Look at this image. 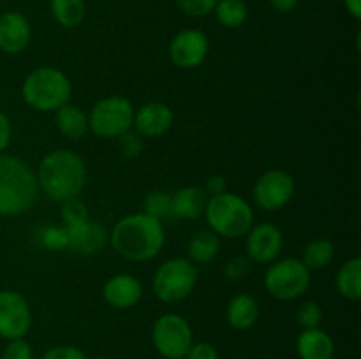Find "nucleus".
Segmentation results:
<instances>
[{
    "instance_id": "obj_4",
    "label": "nucleus",
    "mask_w": 361,
    "mask_h": 359,
    "mask_svg": "<svg viewBox=\"0 0 361 359\" xmlns=\"http://www.w3.org/2000/svg\"><path fill=\"white\" fill-rule=\"evenodd\" d=\"M21 95L28 108L39 113H55L71 101L73 84L56 67H37L25 77Z\"/></svg>"
},
{
    "instance_id": "obj_32",
    "label": "nucleus",
    "mask_w": 361,
    "mask_h": 359,
    "mask_svg": "<svg viewBox=\"0 0 361 359\" xmlns=\"http://www.w3.org/2000/svg\"><path fill=\"white\" fill-rule=\"evenodd\" d=\"M118 139V148H120V153L123 155V157H137V155L143 151V137L140 136V134L136 132V130H127L126 134H122L120 137H116Z\"/></svg>"
},
{
    "instance_id": "obj_11",
    "label": "nucleus",
    "mask_w": 361,
    "mask_h": 359,
    "mask_svg": "<svg viewBox=\"0 0 361 359\" xmlns=\"http://www.w3.org/2000/svg\"><path fill=\"white\" fill-rule=\"evenodd\" d=\"M32 324V310L27 299L16 291H0V338H25Z\"/></svg>"
},
{
    "instance_id": "obj_30",
    "label": "nucleus",
    "mask_w": 361,
    "mask_h": 359,
    "mask_svg": "<svg viewBox=\"0 0 361 359\" xmlns=\"http://www.w3.org/2000/svg\"><path fill=\"white\" fill-rule=\"evenodd\" d=\"M252 271V260L247 256H236L226 263L224 266V275L229 282H240L250 275Z\"/></svg>"
},
{
    "instance_id": "obj_37",
    "label": "nucleus",
    "mask_w": 361,
    "mask_h": 359,
    "mask_svg": "<svg viewBox=\"0 0 361 359\" xmlns=\"http://www.w3.org/2000/svg\"><path fill=\"white\" fill-rule=\"evenodd\" d=\"M11 136H13V127H11L9 116L0 111V153H4V150L9 146Z\"/></svg>"
},
{
    "instance_id": "obj_24",
    "label": "nucleus",
    "mask_w": 361,
    "mask_h": 359,
    "mask_svg": "<svg viewBox=\"0 0 361 359\" xmlns=\"http://www.w3.org/2000/svg\"><path fill=\"white\" fill-rule=\"evenodd\" d=\"M49 11L62 28H76L83 23L87 7L85 0H49Z\"/></svg>"
},
{
    "instance_id": "obj_34",
    "label": "nucleus",
    "mask_w": 361,
    "mask_h": 359,
    "mask_svg": "<svg viewBox=\"0 0 361 359\" xmlns=\"http://www.w3.org/2000/svg\"><path fill=\"white\" fill-rule=\"evenodd\" d=\"M41 359H88L81 348L74 345H56V347L48 348L42 354Z\"/></svg>"
},
{
    "instance_id": "obj_1",
    "label": "nucleus",
    "mask_w": 361,
    "mask_h": 359,
    "mask_svg": "<svg viewBox=\"0 0 361 359\" xmlns=\"http://www.w3.org/2000/svg\"><path fill=\"white\" fill-rule=\"evenodd\" d=\"M115 252L134 263L155 259L164 246L166 236L162 222L147 213H130L120 218L109 232Z\"/></svg>"
},
{
    "instance_id": "obj_20",
    "label": "nucleus",
    "mask_w": 361,
    "mask_h": 359,
    "mask_svg": "<svg viewBox=\"0 0 361 359\" xmlns=\"http://www.w3.org/2000/svg\"><path fill=\"white\" fill-rule=\"evenodd\" d=\"M226 319L235 329H250L259 319V303L250 294H236L229 299Z\"/></svg>"
},
{
    "instance_id": "obj_36",
    "label": "nucleus",
    "mask_w": 361,
    "mask_h": 359,
    "mask_svg": "<svg viewBox=\"0 0 361 359\" xmlns=\"http://www.w3.org/2000/svg\"><path fill=\"white\" fill-rule=\"evenodd\" d=\"M204 192L207 196L214 197V196H221V194L228 192V183H226V178L221 175H214L207 180L204 183Z\"/></svg>"
},
{
    "instance_id": "obj_9",
    "label": "nucleus",
    "mask_w": 361,
    "mask_h": 359,
    "mask_svg": "<svg viewBox=\"0 0 361 359\" xmlns=\"http://www.w3.org/2000/svg\"><path fill=\"white\" fill-rule=\"evenodd\" d=\"M152 341L164 359H185L190 345L194 344V333L189 320L178 313H164L152 327Z\"/></svg>"
},
{
    "instance_id": "obj_28",
    "label": "nucleus",
    "mask_w": 361,
    "mask_h": 359,
    "mask_svg": "<svg viewBox=\"0 0 361 359\" xmlns=\"http://www.w3.org/2000/svg\"><path fill=\"white\" fill-rule=\"evenodd\" d=\"M60 218L66 224V227L71 225L83 224L85 220H88V208L83 201L80 199V196L71 197V199L62 201V206H60Z\"/></svg>"
},
{
    "instance_id": "obj_10",
    "label": "nucleus",
    "mask_w": 361,
    "mask_h": 359,
    "mask_svg": "<svg viewBox=\"0 0 361 359\" xmlns=\"http://www.w3.org/2000/svg\"><path fill=\"white\" fill-rule=\"evenodd\" d=\"M295 178L282 169L263 172L254 183V201L264 211H279L295 196Z\"/></svg>"
},
{
    "instance_id": "obj_2",
    "label": "nucleus",
    "mask_w": 361,
    "mask_h": 359,
    "mask_svg": "<svg viewBox=\"0 0 361 359\" xmlns=\"http://www.w3.org/2000/svg\"><path fill=\"white\" fill-rule=\"evenodd\" d=\"M35 176L39 190H42L49 199L62 203L80 196L87 183V165L73 150L59 148L42 157Z\"/></svg>"
},
{
    "instance_id": "obj_23",
    "label": "nucleus",
    "mask_w": 361,
    "mask_h": 359,
    "mask_svg": "<svg viewBox=\"0 0 361 359\" xmlns=\"http://www.w3.org/2000/svg\"><path fill=\"white\" fill-rule=\"evenodd\" d=\"M338 294L349 301H358L361 298V259L360 257H351L345 260L337 271L335 278Z\"/></svg>"
},
{
    "instance_id": "obj_35",
    "label": "nucleus",
    "mask_w": 361,
    "mask_h": 359,
    "mask_svg": "<svg viewBox=\"0 0 361 359\" xmlns=\"http://www.w3.org/2000/svg\"><path fill=\"white\" fill-rule=\"evenodd\" d=\"M185 359H219V351L212 344L197 341V344L190 345Z\"/></svg>"
},
{
    "instance_id": "obj_8",
    "label": "nucleus",
    "mask_w": 361,
    "mask_h": 359,
    "mask_svg": "<svg viewBox=\"0 0 361 359\" xmlns=\"http://www.w3.org/2000/svg\"><path fill=\"white\" fill-rule=\"evenodd\" d=\"M134 111L129 99L122 95L101 99L88 113V130L102 139H116L133 129Z\"/></svg>"
},
{
    "instance_id": "obj_17",
    "label": "nucleus",
    "mask_w": 361,
    "mask_h": 359,
    "mask_svg": "<svg viewBox=\"0 0 361 359\" xmlns=\"http://www.w3.org/2000/svg\"><path fill=\"white\" fill-rule=\"evenodd\" d=\"M108 241V232L99 222L85 220L83 224L66 227V245L71 250L83 256H92L104 248Z\"/></svg>"
},
{
    "instance_id": "obj_5",
    "label": "nucleus",
    "mask_w": 361,
    "mask_h": 359,
    "mask_svg": "<svg viewBox=\"0 0 361 359\" xmlns=\"http://www.w3.org/2000/svg\"><path fill=\"white\" fill-rule=\"evenodd\" d=\"M210 231L222 238H242L254 225V211L243 197L224 192L208 197L204 206Z\"/></svg>"
},
{
    "instance_id": "obj_40",
    "label": "nucleus",
    "mask_w": 361,
    "mask_h": 359,
    "mask_svg": "<svg viewBox=\"0 0 361 359\" xmlns=\"http://www.w3.org/2000/svg\"><path fill=\"white\" fill-rule=\"evenodd\" d=\"M94 359H106V358H94Z\"/></svg>"
},
{
    "instance_id": "obj_14",
    "label": "nucleus",
    "mask_w": 361,
    "mask_h": 359,
    "mask_svg": "<svg viewBox=\"0 0 361 359\" xmlns=\"http://www.w3.org/2000/svg\"><path fill=\"white\" fill-rule=\"evenodd\" d=\"M32 27L27 16L18 11L0 14V49L7 55H18L30 44Z\"/></svg>"
},
{
    "instance_id": "obj_21",
    "label": "nucleus",
    "mask_w": 361,
    "mask_h": 359,
    "mask_svg": "<svg viewBox=\"0 0 361 359\" xmlns=\"http://www.w3.org/2000/svg\"><path fill=\"white\" fill-rule=\"evenodd\" d=\"M55 123L59 132L67 139H83L88 134V115L76 104L67 102L55 111Z\"/></svg>"
},
{
    "instance_id": "obj_3",
    "label": "nucleus",
    "mask_w": 361,
    "mask_h": 359,
    "mask_svg": "<svg viewBox=\"0 0 361 359\" xmlns=\"http://www.w3.org/2000/svg\"><path fill=\"white\" fill-rule=\"evenodd\" d=\"M35 171L23 158L0 153V217L27 213L39 197Z\"/></svg>"
},
{
    "instance_id": "obj_18",
    "label": "nucleus",
    "mask_w": 361,
    "mask_h": 359,
    "mask_svg": "<svg viewBox=\"0 0 361 359\" xmlns=\"http://www.w3.org/2000/svg\"><path fill=\"white\" fill-rule=\"evenodd\" d=\"M296 352L300 359H334L335 341L321 327L302 329L296 340Z\"/></svg>"
},
{
    "instance_id": "obj_39",
    "label": "nucleus",
    "mask_w": 361,
    "mask_h": 359,
    "mask_svg": "<svg viewBox=\"0 0 361 359\" xmlns=\"http://www.w3.org/2000/svg\"><path fill=\"white\" fill-rule=\"evenodd\" d=\"M344 2L345 11L355 18L356 21L361 20V0H342Z\"/></svg>"
},
{
    "instance_id": "obj_13",
    "label": "nucleus",
    "mask_w": 361,
    "mask_h": 359,
    "mask_svg": "<svg viewBox=\"0 0 361 359\" xmlns=\"http://www.w3.org/2000/svg\"><path fill=\"white\" fill-rule=\"evenodd\" d=\"M247 257L256 264H270L277 260L279 253L284 246L282 231L274 224H257L247 232Z\"/></svg>"
},
{
    "instance_id": "obj_19",
    "label": "nucleus",
    "mask_w": 361,
    "mask_h": 359,
    "mask_svg": "<svg viewBox=\"0 0 361 359\" xmlns=\"http://www.w3.org/2000/svg\"><path fill=\"white\" fill-rule=\"evenodd\" d=\"M208 196L201 187H182L171 194V215L173 217L190 220L203 215Z\"/></svg>"
},
{
    "instance_id": "obj_12",
    "label": "nucleus",
    "mask_w": 361,
    "mask_h": 359,
    "mask_svg": "<svg viewBox=\"0 0 361 359\" xmlns=\"http://www.w3.org/2000/svg\"><path fill=\"white\" fill-rule=\"evenodd\" d=\"M168 51L169 58L178 69H196L207 60L210 42L204 32L185 28L171 39Z\"/></svg>"
},
{
    "instance_id": "obj_31",
    "label": "nucleus",
    "mask_w": 361,
    "mask_h": 359,
    "mask_svg": "<svg viewBox=\"0 0 361 359\" xmlns=\"http://www.w3.org/2000/svg\"><path fill=\"white\" fill-rule=\"evenodd\" d=\"M217 0H176V6L190 18H203L214 13Z\"/></svg>"
},
{
    "instance_id": "obj_15",
    "label": "nucleus",
    "mask_w": 361,
    "mask_h": 359,
    "mask_svg": "<svg viewBox=\"0 0 361 359\" xmlns=\"http://www.w3.org/2000/svg\"><path fill=\"white\" fill-rule=\"evenodd\" d=\"M173 111L164 102L152 101L134 111L133 129L141 137H159L168 132L173 125Z\"/></svg>"
},
{
    "instance_id": "obj_25",
    "label": "nucleus",
    "mask_w": 361,
    "mask_h": 359,
    "mask_svg": "<svg viewBox=\"0 0 361 359\" xmlns=\"http://www.w3.org/2000/svg\"><path fill=\"white\" fill-rule=\"evenodd\" d=\"M215 18L226 28H238L249 18V6L245 0H217Z\"/></svg>"
},
{
    "instance_id": "obj_26",
    "label": "nucleus",
    "mask_w": 361,
    "mask_h": 359,
    "mask_svg": "<svg viewBox=\"0 0 361 359\" xmlns=\"http://www.w3.org/2000/svg\"><path fill=\"white\" fill-rule=\"evenodd\" d=\"M335 257V245L330 239H314L303 248L302 263L312 270H324L331 264Z\"/></svg>"
},
{
    "instance_id": "obj_29",
    "label": "nucleus",
    "mask_w": 361,
    "mask_h": 359,
    "mask_svg": "<svg viewBox=\"0 0 361 359\" xmlns=\"http://www.w3.org/2000/svg\"><path fill=\"white\" fill-rule=\"evenodd\" d=\"M296 322L302 329H314L321 327L323 322V308L316 301H305L296 310Z\"/></svg>"
},
{
    "instance_id": "obj_6",
    "label": "nucleus",
    "mask_w": 361,
    "mask_h": 359,
    "mask_svg": "<svg viewBox=\"0 0 361 359\" xmlns=\"http://www.w3.org/2000/svg\"><path fill=\"white\" fill-rule=\"evenodd\" d=\"M197 284V270L189 259L173 257L157 267L152 280L155 296L162 303H180L192 294Z\"/></svg>"
},
{
    "instance_id": "obj_16",
    "label": "nucleus",
    "mask_w": 361,
    "mask_h": 359,
    "mask_svg": "<svg viewBox=\"0 0 361 359\" xmlns=\"http://www.w3.org/2000/svg\"><path fill=\"white\" fill-rule=\"evenodd\" d=\"M143 296V285L134 275L118 273L108 278L102 287V298L116 310H129L140 303Z\"/></svg>"
},
{
    "instance_id": "obj_22",
    "label": "nucleus",
    "mask_w": 361,
    "mask_h": 359,
    "mask_svg": "<svg viewBox=\"0 0 361 359\" xmlns=\"http://www.w3.org/2000/svg\"><path fill=\"white\" fill-rule=\"evenodd\" d=\"M219 250H221V238L210 229L197 231L187 245L189 260L196 264H210L219 256Z\"/></svg>"
},
{
    "instance_id": "obj_7",
    "label": "nucleus",
    "mask_w": 361,
    "mask_h": 359,
    "mask_svg": "<svg viewBox=\"0 0 361 359\" xmlns=\"http://www.w3.org/2000/svg\"><path fill=\"white\" fill-rule=\"evenodd\" d=\"M310 270L300 259L274 260L264 273V289L268 294L281 301L298 299L309 291Z\"/></svg>"
},
{
    "instance_id": "obj_33",
    "label": "nucleus",
    "mask_w": 361,
    "mask_h": 359,
    "mask_svg": "<svg viewBox=\"0 0 361 359\" xmlns=\"http://www.w3.org/2000/svg\"><path fill=\"white\" fill-rule=\"evenodd\" d=\"M2 359H34V351L25 338L9 340L2 351Z\"/></svg>"
},
{
    "instance_id": "obj_38",
    "label": "nucleus",
    "mask_w": 361,
    "mask_h": 359,
    "mask_svg": "<svg viewBox=\"0 0 361 359\" xmlns=\"http://www.w3.org/2000/svg\"><path fill=\"white\" fill-rule=\"evenodd\" d=\"M268 2H270V7L274 11L281 14H288L298 7L300 0H268Z\"/></svg>"
},
{
    "instance_id": "obj_27",
    "label": "nucleus",
    "mask_w": 361,
    "mask_h": 359,
    "mask_svg": "<svg viewBox=\"0 0 361 359\" xmlns=\"http://www.w3.org/2000/svg\"><path fill=\"white\" fill-rule=\"evenodd\" d=\"M143 213L162 222V218L171 215V194L164 192V190L148 192L143 201Z\"/></svg>"
}]
</instances>
